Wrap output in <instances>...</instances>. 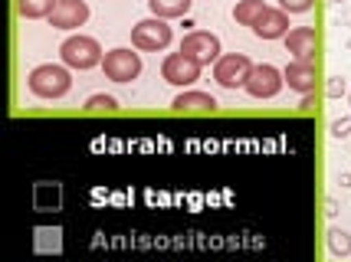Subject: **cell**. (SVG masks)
<instances>
[{"instance_id":"cell-1","label":"cell","mask_w":351,"mask_h":262,"mask_svg":"<svg viewBox=\"0 0 351 262\" xmlns=\"http://www.w3.org/2000/svg\"><path fill=\"white\" fill-rule=\"evenodd\" d=\"M27 89L36 99H43V102H56L62 95H69V89H73V69L62 66V62H40L27 76Z\"/></svg>"},{"instance_id":"cell-2","label":"cell","mask_w":351,"mask_h":262,"mask_svg":"<svg viewBox=\"0 0 351 262\" xmlns=\"http://www.w3.org/2000/svg\"><path fill=\"white\" fill-rule=\"evenodd\" d=\"M60 60H62V66H69V69H76V73H86V69L102 66L106 53H102V47H99V40H95V36L73 33V36H66V40H62Z\"/></svg>"},{"instance_id":"cell-3","label":"cell","mask_w":351,"mask_h":262,"mask_svg":"<svg viewBox=\"0 0 351 262\" xmlns=\"http://www.w3.org/2000/svg\"><path fill=\"white\" fill-rule=\"evenodd\" d=\"M171 40H174V30H171L168 20H161V16L138 20L132 27V47L141 49V53H161V49L171 47Z\"/></svg>"},{"instance_id":"cell-4","label":"cell","mask_w":351,"mask_h":262,"mask_svg":"<svg viewBox=\"0 0 351 262\" xmlns=\"http://www.w3.org/2000/svg\"><path fill=\"white\" fill-rule=\"evenodd\" d=\"M250 73H253V62H250L246 53H223L214 62V79L223 89H243Z\"/></svg>"},{"instance_id":"cell-5","label":"cell","mask_w":351,"mask_h":262,"mask_svg":"<svg viewBox=\"0 0 351 262\" xmlns=\"http://www.w3.org/2000/svg\"><path fill=\"white\" fill-rule=\"evenodd\" d=\"M181 53L191 56L197 66H214L223 49H220V36L217 33H207V30H191L187 36L181 40Z\"/></svg>"},{"instance_id":"cell-6","label":"cell","mask_w":351,"mask_h":262,"mask_svg":"<svg viewBox=\"0 0 351 262\" xmlns=\"http://www.w3.org/2000/svg\"><path fill=\"white\" fill-rule=\"evenodd\" d=\"M282 86H286V79H282V69H276L273 62H260V66H253V73L246 79V95L250 99H276V95L282 92Z\"/></svg>"},{"instance_id":"cell-7","label":"cell","mask_w":351,"mask_h":262,"mask_svg":"<svg viewBox=\"0 0 351 262\" xmlns=\"http://www.w3.org/2000/svg\"><path fill=\"white\" fill-rule=\"evenodd\" d=\"M204 73V66L191 60V56H184L181 49L178 53H168L165 62H161V79L171 82V86H178V89H194V82L200 79Z\"/></svg>"},{"instance_id":"cell-8","label":"cell","mask_w":351,"mask_h":262,"mask_svg":"<svg viewBox=\"0 0 351 262\" xmlns=\"http://www.w3.org/2000/svg\"><path fill=\"white\" fill-rule=\"evenodd\" d=\"M102 73L112 82H135L141 76V56L135 49H125V47L108 49L106 60H102Z\"/></svg>"},{"instance_id":"cell-9","label":"cell","mask_w":351,"mask_h":262,"mask_svg":"<svg viewBox=\"0 0 351 262\" xmlns=\"http://www.w3.org/2000/svg\"><path fill=\"white\" fill-rule=\"evenodd\" d=\"M286 53L299 62H319V49H322V36L315 27H292L286 33Z\"/></svg>"},{"instance_id":"cell-10","label":"cell","mask_w":351,"mask_h":262,"mask_svg":"<svg viewBox=\"0 0 351 262\" xmlns=\"http://www.w3.org/2000/svg\"><path fill=\"white\" fill-rule=\"evenodd\" d=\"M89 20V3L86 0H60L56 10L49 14V27L53 30H79Z\"/></svg>"},{"instance_id":"cell-11","label":"cell","mask_w":351,"mask_h":262,"mask_svg":"<svg viewBox=\"0 0 351 262\" xmlns=\"http://www.w3.org/2000/svg\"><path fill=\"white\" fill-rule=\"evenodd\" d=\"M282 79H286V86H289L292 92L312 95L315 92V82H319V62L289 60L286 62V69H282Z\"/></svg>"},{"instance_id":"cell-12","label":"cell","mask_w":351,"mask_h":262,"mask_svg":"<svg viewBox=\"0 0 351 262\" xmlns=\"http://www.w3.org/2000/svg\"><path fill=\"white\" fill-rule=\"evenodd\" d=\"M289 27H292L289 14H286V10H279V7H269V10L253 23V33H256L260 40H286Z\"/></svg>"},{"instance_id":"cell-13","label":"cell","mask_w":351,"mask_h":262,"mask_svg":"<svg viewBox=\"0 0 351 262\" xmlns=\"http://www.w3.org/2000/svg\"><path fill=\"white\" fill-rule=\"evenodd\" d=\"M174 112H217V99L210 92H200V89H181L171 102Z\"/></svg>"},{"instance_id":"cell-14","label":"cell","mask_w":351,"mask_h":262,"mask_svg":"<svg viewBox=\"0 0 351 262\" xmlns=\"http://www.w3.org/2000/svg\"><path fill=\"white\" fill-rule=\"evenodd\" d=\"M194 7V0H148V10L152 16H161V20H178V16H187Z\"/></svg>"},{"instance_id":"cell-15","label":"cell","mask_w":351,"mask_h":262,"mask_svg":"<svg viewBox=\"0 0 351 262\" xmlns=\"http://www.w3.org/2000/svg\"><path fill=\"white\" fill-rule=\"evenodd\" d=\"M269 7H266V0H237V7H233V20L240 23V27H250L253 30V23L266 14Z\"/></svg>"},{"instance_id":"cell-16","label":"cell","mask_w":351,"mask_h":262,"mask_svg":"<svg viewBox=\"0 0 351 262\" xmlns=\"http://www.w3.org/2000/svg\"><path fill=\"white\" fill-rule=\"evenodd\" d=\"M325 249H328L332 259H348L351 256V233L332 226V230L325 233Z\"/></svg>"},{"instance_id":"cell-17","label":"cell","mask_w":351,"mask_h":262,"mask_svg":"<svg viewBox=\"0 0 351 262\" xmlns=\"http://www.w3.org/2000/svg\"><path fill=\"white\" fill-rule=\"evenodd\" d=\"M60 0H16V14L23 20H49Z\"/></svg>"},{"instance_id":"cell-18","label":"cell","mask_w":351,"mask_h":262,"mask_svg":"<svg viewBox=\"0 0 351 262\" xmlns=\"http://www.w3.org/2000/svg\"><path fill=\"white\" fill-rule=\"evenodd\" d=\"M115 108H119V99H115V95L99 92V95H89V99H86V112H115Z\"/></svg>"},{"instance_id":"cell-19","label":"cell","mask_w":351,"mask_h":262,"mask_svg":"<svg viewBox=\"0 0 351 262\" xmlns=\"http://www.w3.org/2000/svg\"><path fill=\"white\" fill-rule=\"evenodd\" d=\"M348 79L345 76H328L325 79V99H341V95H348Z\"/></svg>"},{"instance_id":"cell-20","label":"cell","mask_w":351,"mask_h":262,"mask_svg":"<svg viewBox=\"0 0 351 262\" xmlns=\"http://www.w3.org/2000/svg\"><path fill=\"white\" fill-rule=\"evenodd\" d=\"M328 131H332V138H338V141L351 138V115H341V118H335V122L328 125Z\"/></svg>"},{"instance_id":"cell-21","label":"cell","mask_w":351,"mask_h":262,"mask_svg":"<svg viewBox=\"0 0 351 262\" xmlns=\"http://www.w3.org/2000/svg\"><path fill=\"white\" fill-rule=\"evenodd\" d=\"M315 7V0H279V10L286 14H308Z\"/></svg>"},{"instance_id":"cell-22","label":"cell","mask_w":351,"mask_h":262,"mask_svg":"<svg viewBox=\"0 0 351 262\" xmlns=\"http://www.w3.org/2000/svg\"><path fill=\"white\" fill-rule=\"evenodd\" d=\"M335 213H338L335 197H325V216H335Z\"/></svg>"},{"instance_id":"cell-23","label":"cell","mask_w":351,"mask_h":262,"mask_svg":"<svg viewBox=\"0 0 351 262\" xmlns=\"http://www.w3.org/2000/svg\"><path fill=\"white\" fill-rule=\"evenodd\" d=\"M338 23H341V27H351V7H345V10L338 14Z\"/></svg>"},{"instance_id":"cell-24","label":"cell","mask_w":351,"mask_h":262,"mask_svg":"<svg viewBox=\"0 0 351 262\" xmlns=\"http://www.w3.org/2000/svg\"><path fill=\"white\" fill-rule=\"evenodd\" d=\"M302 112H312V108H315V99H312V95H302Z\"/></svg>"},{"instance_id":"cell-25","label":"cell","mask_w":351,"mask_h":262,"mask_svg":"<svg viewBox=\"0 0 351 262\" xmlns=\"http://www.w3.org/2000/svg\"><path fill=\"white\" fill-rule=\"evenodd\" d=\"M338 184H341V187H351V174H341V177H338Z\"/></svg>"},{"instance_id":"cell-26","label":"cell","mask_w":351,"mask_h":262,"mask_svg":"<svg viewBox=\"0 0 351 262\" xmlns=\"http://www.w3.org/2000/svg\"><path fill=\"white\" fill-rule=\"evenodd\" d=\"M345 47H348V49H351V36H348V43H345Z\"/></svg>"},{"instance_id":"cell-27","label":"cell","mask_w":351,"mask_h":262,"mask_svg":"<svg viewBox=\"0 0 351 262\" xmlns=\"http://www.w3.org/2000/svg\"><path fill=\"white\" fill-rule=\"evenodd\" d=\"M332 3H345V0H332Z\"/></svg>"},{"instance_id":"cell-28","label":"cell","mask_w":351,"mask_h":262,"mask_svg":"<svg viewBox=\"0 0 351 262\" xmlns=\"http://www.w3.org/2000/svg\"><path fill=\"white\" fill-rule=\"evenodd\" d=\"M348 105H351V92H348Z\"/></svg>"}]
</instances>
